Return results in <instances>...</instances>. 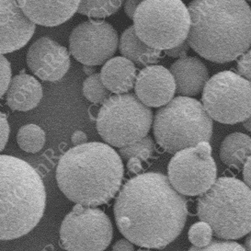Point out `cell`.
Wrapping results in <instances>:
<instances>
[{"instance_id":"cell-28","label":"cell","mask_w":251,"mask_h":251,"mask_svg":"<svg viewBox=\"0 0 251 251\" xmlns=\"http://www.w3.org/2000/svg\"><path fill=\"white\" fill-rule=\"evenodd\" d=\"M11 80V66L8 60L0 54V99L6 94Z\"/></svg>"},{"instance_id":"cell-13","label":"cell","mask_w":251,"mask_h":251,"mask_svg":"<svg viewBox=\"0 0 251 251\" xmlns=\"http://www.w3.org/2000/svg\"><path fill=\"white\" fill-rule=\"evenodd\" d=\"M27 65L40 79L58 81L69 70L70 55L65 46L50 38H40L28 50Z\"/></svg>"},{"instance_id":"cell-12","label":"cell","mask_w":251,"mask_h":251,"mask_svg":"<svg viewBox=\"0 0 251 251\" xmlns=\"http://www.w3.org/2000/svg\"><path fill=\"white\" fill-rule=\"evenodd\" d=\"M118 33L110 23L89 21L77 25L69 37V51L85 66L102 65L116 52Z\"/></svg>"},{"instance_id":"cell-1","label":"cell","mask_w":251,"mask_h":251,"mask_svg":"<svg viewBox=\"0 0 251 251\" xmlns=\"http://www.w3.org/2000/svg\"><path fill=\"white\" fill-rule=\"evenodd\" d=\"M188 204L162 173L148 172L129 179L114 203L121 234L147 249H164L184 228Z\"/></svg>"},{"instance_id":"cell-26","label":"cell","mask_w":251,"mask_h":251,"mask_svg":"<svg viewBox=\"0 0 251 251\" xmlns=\"http://www.w3.org/2000/svg\"><path fill=\"white\" fill-rule=\"evenodd\" d=\"M213 234V230L207 223L200 221L192 226L188 236L194 247L202 248L211 243Z\"/></svg>"},{"instance_id":"cell-22","label":"cell","mask_w":251,"mask_h":251,"mask_svg":"<svg viewBox=\"0 0 251 251\" xmlns=\"http://www.w3.org/2000/svg\"><path fill=\"white\" fill-rule=\"evenodd\" d=\"M46 136L40 126L30 124L20 128L17 133L19 147L27 153H37L45 147Z\"/></svg>"},{"instance_id":"cell-4","label":"cell","mask_w":251,"mask_h":251,"mask_svg":"<svg viewBox=\"0 0 251 251\" xmlns=\"http://www.w3.org/2000/svg\"><path fill=\"white\" fill-rule=\"evenodd\" d=\"M46 192L40 174L29 163L0 155V240L27 235L45 214Z\"/></svg>"},{"instance_id":"cell-23","label":"cell","mask_w":251,"mask_h":251,"mask_svg":"<svg viewBox=\"0 0 251 251\" xmlns=\"http://www.w3.org/2000/svg\"><path fill=\"white\" fill-rule=\"evenodd\" d=\"M125 0H80L77 12L90 18H106L115 14Z\"/></svg>"},{"instance_id":"cell-32","label":"cell","mask_w":251,"mask_h":251,"mask_svg":"<svg viewBox=\"0 0 251 251\" xmlns=\"http://www.w3.org/2000/svg\"><path fill=\"white\" fill-rule=\"evenodd\" d=\"M142 0H126L125 3V11L126 15L128 16L130 19H133L134 13L138 6L140 5Z\"/></svg>"},{"instance_id":"cell-16","label":"cell","mask_w":251,"mask_h":251,"mask_svg":"<svg viewBox=\"0 0 251 251\" xmlns=\"http://www.w3.org/2000/svg\"><path fill=\"white\" fill-rule=\"evenodd\" d=\"M80 0H18V3L34 24L55 27L70 20L77 11Z\"/></svg>"},{"instance_id":"cell-19","label":"cell","mask_w":251,"mask_h":251,"mask_svg":"<svg viewBox=\"0 0 251 251\" xmlns=\"http://www.w3.org/2000/svg\"><path fill=\"white\" fill-rule=\"evenodd\" d=\"M100 78L110 92L125 94L134 87L136 67L132 61L124 56L108 60L101 68Z\"/></svg>"},{"instance_id":"cell-3","label":"cell","mask_w":251,"mask_h":251,"mask_svg":"<svg viewBox=\"0 0 251 251\" xmlns=\"http://www.w3.org/2000/svg\"><path fill=\"white\" fill-rule=\"evenodd\" d=\"M125 169L118 153L107 144L86 143L60 157L56 181L75 204L96 207L111 201L119 192Z\"/></svg>"},{"instance_id":"cell-5","label":"cell","mask_w":251,"mask_h":251,"mask_svg":"<svg viewBox=\"0 0 251 251\" xmlns=\"http://www.w3.org/2000/svg\"><path fill=\"white\" fill-rule=\"evenodd\" d=\"M197 214L218 238H241L251 231V189L236 177H220L200 196Z\"/></svg>"},{"instance_id":"cell-11","label":"cell","mask_w":251,"mask_h":251,"mask_svg":"<svg viewBox=\"0 0 251 251\" xmlns=\"http://www.w3.org/2000/svg\"><path fill=\"white\" fill-rule=\"evenodd\" d=\"M217 167L209 142L177 152L170 159L168 177L182 195L197 196L206 192L216 181Z\"/></svg>"},{"instance_id":"cell-20","label":"cell","mask_w":251,"mask_h":251,"mask_svg":"<svg viewBox=\"0 0 251 251\" xmlns=\"http://www.w3.org/2000/svg\"><path fill=\"white\" fill-rule=\"evenodd\" d=\"M120 52L133 64L148 67L157 63L161 57V51L154 49L144 43L136 34L133 26L127 28L122 34L119 43Z\"/></svg>"},{"instance_id":"cell-2","label":"cell","mask_w":251,"mask_h":251,"mask_svg":"<svg viewBox=\"0 0 251 251\" xmlns=\"http://www.w3.org/2000/svg\"><path fill=\"white\" fill-rule=\"evenodd\" d=\"M190 47L214 63H228L251 46V8L246 0H192Z\"/></svg>"},{"instance_id":"cell-40","label":"cell","mask_w":251,"mask_h":251,"mask_svg":"<svg viewBox=\"0 0 251 251\" xmlns=\"http://www.w3.org/2000/svg\"><path fill=\"white\" fill-rule=\"evenodd\" d=\"M247 1H251V0H247Z\"/></svg>"},{"instance_id":"cell-30","label":"cell","mask_w":251,"mask_h":251,"mask_svg":"<svg viewBox=\"0 0 251 251\" xmlns=\"http://www.w3.org/2000/svg\"><path fill=\"white\" fill-rule=\"evenodd\" d=\"M9 125L5 113L0 111V152L6 147L9 138Z\"/></svg>"},{"instance_id":"cell-14","label":"cell","mask_w":251,"mask_h":251,"mask_svg":"<svg viewBox=\"0 0 251 251\" xmlns=\"http://www.w3.org/2000/svg\"><path fill=\"white\" fill-rule=\"evenodd\" d=\"M36 26L18 0H0V54L15 52L29 43Z\"/></svg>"},{"instance_id":"cell-25","label":"cell","mask_w":251,"mask_h":251,"mask_svg":"<svg viewBox=\"0 0 251 251\" xmlns=\"http://www.w3.org/2000/svg\"><path fill=\"white\" fill-rule=\"evenodd\" d=\"M83 94L90 102L100 104L110 97V91L104 86L100 75L93 74L84 81Z\"/></svg>"},{"instance_id":"cell-10","label":"cell","mask_w":251,"mask_h":251,"mask_svg":"<svg viewBox=\"0 0 251 251\" xmlns=\"http://www.w3.org/2000/svg\"><path fill=\"white\" fill-rule=\"evenodd\" d=\"M112 236L110 217L96 207L75 204L60 227V240L67 251H104Z\"/></svg>"},{"instance_id":"cell-38","label":"cell","mask_w":251,"mask_h":251,"mask_svg":"<svg viewBox=\"0 0 251 251\" xmlns=\"http://www.w3.org/2000/svg\"><path fill=\"white\" fill-rule=\"evenodd\" d=\"M243 126L246 130L251 132V115L246 121H244Z\"/></svg>"},{"instance_id":"cell-33","label":"cell","mask_w":251,"mask_h":251,"mask_svg":"<svg viewBox=\"0 0 251 251\" xmlns=\"http://www.w3.org/2000/svg\"><path fill=\"white\" fill-rule=\"evenodd\" d=\"M112 251H134V247L128 239H121L113 245Z\"/></svg>"},{"instance_id":"cell-8","label":"cell","mask_w":251,"mask_h":251,"mask_svg":"<svg viewBox=\"0 0 251 251\" xmlns=\"http://www.w3.org/2000/svg\"><path fill=\"white\" fill-rule=\"evenodd\" d=\"M153 112L133 94L109 97L97 117V130L108 145L124 148L148 135Z\"/></svg>"},{"instance_id":"cell-6","label":"cell","mask_w":251,"mask_h":251,"mask_svg":"<svg viewBox=\"0 0 251 251\" xmlns=\"http://www.w3.org/2000/svg\"><path fill=\"white\" fill-rule=\"evenodd\" d=\"M213 127L202 104L191 97L172 99L155 112L153 121L155 141L170 154L209 142Z\"/></svg>"},{"instance_id":"cell-31","label":"cell","mask_w":251,"mask_h":251,"mask_svg":"<svg viewBox=\"0 0 251 251\" xmlns=\"http://www.w3.org/2000/svg\"><path fill=\"white\" fill-rule=\"evenodd\" d=\"M189 50V45L187 42H184L180 45H177L171 49L166 50L165 53L170 56V57H173V58H183L186 57L187 52Z\"/></svg>"},{"instance_id":"cell-39","label":"cell","mask_w":251,"mask_h":251,"mask_svg":"<svg viewBox=\"0 0 251 251\" xmlns=\"http://www.w3.org/2000/svg\"><path fill=\"white\" fill-rule=\"evenodd\" d=\"M148 251V250H138V251Z\"/></svg>"},{"instance_id":"cell-29","label":"cell","mask_w":251,"mask_h":251,"mask_svg":"<svg viewBox=\"0 0 251 251\" xmlns=\"http://www.w3.org/2000/svg\"><path fill=\"white\" fill-rule=\"evenodd\" d=\"M237 70L241 76L251 82V50L244 52L237 60Z\"/></svg>"},{"instance_id":"cell-17","label":"cell","mask_w":251,"mask_h":251,"mask_svg":"<svg viewBox=\"0 0 251 251\" xmlns=\"http://www.w3.org/2000/svg\"><path fill=\"white\" fill-rule=\"evenodd\" d=\"M170 71L175 79L176 91L183 96L198 95L209 79L206 66L196 57L176 60Z\"/></svg>"},{"instance_id":"cell-36","label":"cell","mask_w":251,"mask_h":251,"mask_svg":"<svg viewBox=\"0 0 251 251\" xmlns=\"http://www.w3.org/2000/svg\"><path fill=\"white\" fill-rule=\"evenodd\" d=\"M243 178L245 183L251 189V155L244 164Z\"/></svg>"},{"instance_id":"cell-21","label":"cell","mask_w":251,"mask_h":251,"mask_svg":"<svg viewBox=\"0 0 251 251\" xmlns=\"http://www.w3.org/2000/svg\"><path fill=\"white\" fill-rule=\"evenodd\" d=\"M251 155V137L246 133H230L222 142L220 158L228 167L242 169Z\"/></svg>"},{"instance_id":"cell-27","label":"cell","mask_w":251,"mask_h":251,"mask_svg":"<svg viewBox=\"0 0 251 251\" xmlns=\"http://www.w3.org/2000/svg\"><path fill=\"white\" fill-rule=\"evenodd\" d=\"M188 251H246L240 244L228 240H214L205 247H192Z\"/></svg>"},{"instance_id":"cell-15","label":"cell","mask_w":251,"mask_h":251,"mask_svg":"<svg viewBox=\"0 0 251 251\" xmlns=\"http://www.w3.org/2000/svg\"><path fill=\"white\" fill-rule=\"evenodd\" d=\"M134 89L136 97L148 107H161L173 99L176 83L173 75L162 66L151 65L137 75Z\"/></svg>"},{"instance_id":"cell-7","label":"cell","mask_w":251,"mask_h":251,"mask_svg":"<svg viewBox=\"0 0 251 251\" xmlns=\"http://www.w3.org/2000/svg\"><path fill=\"white\" fill-rule=\"evenodd\" d=\"M133 20L138 37L159 51L184 43L191 28L189 8L182 0H142Z\"/></svg>"},{"instance_id":"cell-35","label":"cell","mask_w":251,"mask_h":251,"mask_svg":"<svg viewBox=\"0 0 251 251\" xmlns=\"http://www.w3.org/2000/svg\"><path fill=\"white\" fill-rule=\"evenodd\" d=\"M71 141H72V144L74 145L75 147L76 146H80L83 144H86L87 141H88V136L87 134L82 132V131H75L72 136H71Z\"/></svg>"},{"instance_id":"cell-18","label":"cell","mask_w":251,"mask_h":251,"mask_svg":"<svg viewBox=\"0 0 251 251\" xmlns=\"http://www.w3.org/2000/svg\"><path fill=\"white\" fill-rule=\"evenodd\" d=\"M6 94L7 104L11 110L31 111L41 102L43 87L35 77L23 73L11 78Z\"/></svg>"},{"instance_id":"cell-9","label":"cell","mask_w":251,"mask_h":251,"mask_svg":"<svg viewBox=\"0 0 251 251\" xmlns=\"http://www.w3.org/2000/svg\"><path fill=\"white\" fill-rule=\"evenodd\" d=\"M201 101L215 121L225 125L243 123L251 115V82L232 71L217 73L205 84Z\"/></svg>"},{"instance_id":"cell-34","label":"cell","mask_w":251,"mask_h":251,"mask_svg":"<svg viewBox=\"0 0 251 251\" xmlns=\"http://www.w3.org/2000/svg\"><path fill=\"white\" fill-rule=\"evenodd\" d=\"M127 168H128V170L133 174H138L143 170L142 160L138 157H131L130 159H128Z\"/></svg>"},{"instance_id":"cell-37","label":"cell","mask_w":251,"mask_h":251,"mask_svg":"<svg viewBox=\"0 0 251 251\" xmlns=\"http://www.w3.org/2000/svg\"><path fill=\"white\" fill-rule=\"evenodd\" d=\"M244 249L246 250V251H251V231L249 233V235L245 240V248Z\"/></svg>"},{"instance_id":"cell-24","label":"cell","mask_w":251,"mask_h":251,"mask_svg":"<svg viewBox=\"0 0 251 251\" xmlns=\"http://www.w3.org/2000/svg\"><path fill=\"white\" fill-rule=\"evenodd\" d=\"M155 151V143L149 136H146L141 140L133 143L132 145L120 148V155L128 160L131 157H138L142 161L148 160Z\"/></svg>"}]
</instances>
